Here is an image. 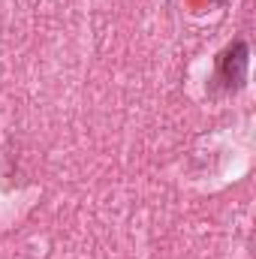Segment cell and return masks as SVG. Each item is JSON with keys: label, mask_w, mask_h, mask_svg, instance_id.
<instances>
[{"label": "cell", "mask_w": 256, "mask_h": 259, "mask_svg": "<svg viewBox=\"0 0 256 259\" xmlns=\"http://www.w3.org/2000/svg\"><path fill=\"white\" fill-rule=\"evenodd\" d=\"M214 3H217V6H223V3H229V0H214Z\"/></svg>", "instance_id": "2"}, {"label": "cell", "mask_w": 256, "mask_h": 259, "mask_svg": "<svg viewBox=\"0 0 256 259\" xmlns=\"http://www.w3.org/2000/svg\"><path fill=\"white\" fill-rule=\"evenodd\" d=\"M247 66H250V46L244 39H232L214 58V84L226 94H238L247 84Z\"/></svg>", "instance_id": "1"}]
</instances>
